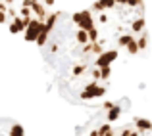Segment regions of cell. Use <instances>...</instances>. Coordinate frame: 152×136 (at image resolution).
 Here are the masks:
<instances>
[{"label": "cell", "instance_id": "cell-9", "mask_svg": "<svg viewBox=\"0 0 152 136\" xmlns=\"http://www.w3.org/2000/svg\"><path fill=\"white\" fill-rule=\"evenodd\" d=\"M23 23H21V17H14V19H10V33L12 35H18V33H23Z\"/></svg>", "mask_w": 152, "mask_h": 136}, {"label": "cell", "instance_id": "cell-24", "mask_svg": "<svg viewBox=\"0 0 152 136\" xmlns=\"http://www.w3.org/2000/svg\"><path fill=\"white\" fill-rule=\"evenodd\" d=\"M98 21H100V23H108V15H106V12H102V14L98 15Z\"/></svg>", "mask_w": 152, "mask_h": 136}, {"label": "cell", "instance_id": "cell-12", "mask_svg": "<svg viewBox=\"0 0 152 136\" xmlns=\"http://www.w3.org/2000/svg\"><path fill=\"white\" fill-rule=\"evenodd\" d=\"M133 38H135V37H133V35H129V33H127V35H119V38H118V46H119V48H125L131 41H133Z\"/></svg>", "mask_w": 152, "mask_h": 136}, {"label": "cell", "instance_id": "cell-16", "mask_svg": "<svg viewBox=\"0 0 152 136\" xmlns=\"http://www.w3.org/2000/svg\"><path fill=\"white\" fill-rule=\"evenodd\" d=\"M89 69V65H85V63H81V65H75L73 67V77H81L85 71Z\"/></svg>", "mask_w": 152, "mask_h": 136}, {"label": "cell", "instance_id": "cell-15", "mask_svg": "<svg viewBox=\"0 0 152 136\" xmlns=\"http://www.w3.org/2000/svg\"><path fill=\"white\" fill-rule=\"evenodd\" d=\"M10 136H25V132H23V127L18 125V123H14L10 129Z\"/></svg>", "mask_w": 152, "mask_h": 136}, {"label": "cell", "instance_id": "cell-21", "mask_svg": "<svg viewBox=\"0 0 152 136\" xmlns=\"http://www.w3.org/2000/svg\"><path fill=\"white\" fill-rule=\"evenodd\" d=\"M98 2L102 4L104 12H106V10H114V8H115V2H114V0H98Z\"/></svg>", "mask_w": 152, "mask_h": 136}, {"label": "cell", "instance_id": "cell-18", "mask_svg": "<svg viewBox=\"0 0 152 136\" xmlns=\"http://www.w3.org/2000/svg\"><path fill=\"white\" fill-rule=\"evenodd\" d=\"M100 69V81H108L112 75V67H98Z\"/></svg>", "mask_w": 152, "mask_h": 136}, {"label": "cell", "instance_id": "cell-6", "mask_svg": "<svg viewBox=\"0 0 152 136\" xmlns=\"http://www.w3.org/2000/svg\"><path fill=\"white\" fill-rule=\"evenodd\" d=\"M62 15V12H52V14L46 15V19H45V31H50L54 29V25H56V21H58V17Z\"/></svg>", "mask_w": 152, "mask_h": 136}, {"label": "cell", "instance_id": "cell-29", "mask_svg": "<svg viewBox=\"0 0 152 136\" xmlns=\"http://www.w3.org/2000/svg\"><path fill=\"white\" fill-rule=\"evenodd\" d=\"M2 2H4V4L8 6V4H14V0H2Z\"/></svg>", "mask_w": 152, "mask_h": 136}, {"label": "cell", "instance_id": "cell-7", "mask_svg": "<svg viewBox=\"0 0 152 136\" xmlns=\"http://www.w3.org/2000/svg\"><path fill=\"white\" fill-rule=\"evenodd\" d=\"M133 123H135V127H137L139 132H146V130H152V123H150V121H146V119L135 117V119H133Z\"/></svg>", "mask_w": 152, "mask_h": 136}, {"label": "cell", "instance_id": "cell-8", "mask_svg": "<svg viewBox=\"0 0 152 136\" xmlns=\"http://www.w3.org/2000/svg\"><path fill=\"white\" fill-rule=\"evenodd\" d=\"M145 25H146V21H145V17H137V19H133V23H131V33H133V37L137 33H142L145 31Z\"/></svg>", "mask_w": 152, "mask_h": 136}, {"label": "cell", "instance_id": "cell-17", "mask_svg": "<svg viewBox=\"0 0 152 136\" xmlns=\"http://www.w3.org/2000/svg\"><path fill=\"white\" fill-rule=\"evenodd\" d=\"M125 6H129V8H141V12L145 10V2L142 0H125Z\"/></svg>", "mask_w": 152, "mask_h": 136}, {"label": "cell", "instance_id": "cell-3", "mask_svg": "<svg viewBox=\"0 0 152 136\" xmlns=\"http://www.w3.org/2000/svg\"><path fill=\"white\" fill-rule=\"evenodd\" d=\"M42 29H45V23L33 17V19L29 21V25L25 27V31H23V33H25V41H27V42H35V38L39 37V33H41Z\"/></svg>", "mask_w": 152, "mask_h": 136}, {"label": "cell", "instance_id": "cell-2", "mask_svg": "<svg viewBox=\"0 0 152 136\" xmlns=\"http://www.w3.org/2000/svg\"><path fill=\"white\" fill-rule=\"evenodd\" d=\"M106 94V86H100L98 82H89L85 88L81 90V100H91V98H100Z\"/></svg>", "mask_w": 152, "mask_h": 136}, {"label": "cell", "instance_id": "cell-14", "mask_svg": "<svg viewBox=\"0 0 152 136\" xmlns=\"http://www.w3.org/2000/svg\"><path fill=\"white\" fill-rule=\"evenodd\" d=\"M75 38H77V42H79L81 46L89 42V35H87V31H81V29H79L77 33H75Z\"/></svg>", "mask_w": 152, "mask_h": 136}, {"label": "cell", "instance_id": "cell-5", "mask_svg": "<svg viewBox=\"0 0 152 136\" xmlns=\"http://www.w3.org/2000/svg\"><path fill=\"white\" fill-rule=\"evenodd\" d=\"M31 14H35V19H39V21L45 23L48 12H46V6L42 2H37V4H33V6H31Z\"/></svg>", "mask_w": 152, "mask_h": 136}, {"label": "cell", "instance_id": "cell-13", "mask_svg": "<svg viewBox=\"0 0 152 136\" xmlns=\"http://www.w3.org/2000/svg\"><path fill=\"white\" fill-rule=\"evenodd\" d=\"M135 41H137V46H139V52L141 50H145L146 46H148V35L145 33V31H142V35H141V38H135Z\"/></svg>", "mask_w": 152, "mask_h": 136}, {"label": "cell", "instance_id": "cell-4", "mask_svg": "<svg viewBox=\"0 0 152 136\" xmlns=\"http://www.w3.org/2000/svg\"><path fill=\"white\" fill-rule=\"evenodd\" d=\"M118 56H119L118 50H104L102 54L96 58L94 67H110V63L114 61V59H118Z\"/></svg>", "mask_w": 152, "mask_h": 136}, {"label": "cell", "instance_id": "cell-23", "mask_svg": "<svg viewBox=\"0 0 152 136\" xmlns=\"http://www.w3.org/2000/svg\"><path fill=\"white\" fill-rule=\"evenodd\" d=\"M39 0H23V8H31L33 4H37Z\"/></svg>", "mask_w": 152, "mask_h": 136}, {"label": "cell", "instance_id": "cell-25", "mask_svg": "<svg viewBox=\"0 0 152 136\" xmlns=\"http://www.w3.org/2000/svg\"><path fill=\"white\" fill-rule=\"evenodd\" d=\"M6 12H0V23H6Z\"/></svg>", "mask_w": 152, "mask_h": 136}, {"label": "cell", "instance_id": "cell-26", "mask_svg": "<svg viewBox=\"0 0 152 136\" xmlns=\"http://www.w3.org/2000/svg\"><path fill=\"white\" fill-rule=\"evenodd\" d=\"M42 4H45L46 8H48V6H54V0H42Z\"/></svg>", "mask_w": 152, "mask_h": 136}, {"label": "cell", "instance_id": "cell-19", "mask_svg": "<svg viewBox=\"0 0 152 136\" xmlns=\"http://www.w3.org/2000/svg\"><path fill=\"white\" fill-rule=\"evenodd\" d=\"M125 48H127V52H129L131 56L139 54V46H137V41H135V38H133V41H131V42H129V44H127Z\"/></svg>", "mask_w": 152, "mask_h": 136}, {"label": "cell", "instance_id": "cell-10", "mask_svg": "<svg viewBox=\"0 0 152 136\" xmlns=\"http://www.w3.org/2000/svg\"><path fill=\"white\" fill-rule=\"evenodd\" d=\"M48 35H50V33H48V31H45V29H42V31H41V33H39V37H37V38H35V42H37V46H41V48H42V46H45V44H46V42H48Z\"/></svg>", "mask_w": 152, "mask_h": 136}, {"label": "cell", "instance_id": "cell-22", "mask_svg": "<svg viewBox=\"0 0 152 136\" xmlns=\"http://www.w3.org/2000/svg\"><path fill=\"white\" fill-rule=\"evenodd\" d=\"M19 17H25V19H31V17H33V14H31V8H23L21 6V10H19Z\"/></svg>", "mask_w": 152, "mask_h": 136}, {"label": "cell", "instance_id": "cell-1", "mask_svg": "<svg viewBox=\"0 0 152 136\" xmlns=\"http://www.w3.org/2000/svg\"><path fill=\"white\" fill-rule=\"evenodd\" d=\"M71 21H73L75 25H79L81 31H87V33L94 27V17H93V12H91V10L75 12V14L71 15Z\"/></svg>", "mask_w": 152, "mask_h": 136}, {"label": "cell", "instance_id": "cell-20", "mask_svg": "<svg viewBox=\"0 0 152 136\" xmlns=\"http://www.w3.org/2000/svg\"><path fill=\"white\" fill-rule=\"evenodd\" d=\"M87 35H89V42H96V41H98V37H100V33H98L96 27H93V29H91Z\"/></svg>", "mask_w": 152, "mask_h": 136}, {"label": "cell", "instance_id": "cell-28", "mask_svg": "<svg viewBox=\"0 0 152 136\" xmlns=\"http://www.w3.org/2000/svg\"><path fill=\"white\" fill-rule=\"evenodd\" d=\"M115 4H119V6H125V0H114Z\"/></svg>", "mask_w": 152, "mask_h": 136}, {"label": "cell", "instance_id": "cell-27", "mask_svg": "<svg viewBox=\"0 0 152 136\" xmlns=\"http://www.w3.org/2000/svg\"><path fill=\"white\" fill-rule=\"evenodd\" d=\"M6 10H8V6L2 2V0H0V12H6Z\"/></svg>", "mask_w": 152, "mask_h": 136}, {"label": "cell", "instance_id": "cell-11", "mask_svg": "<svg viewBox=\"0 0 152 136\" xmlns=\"http://www.w3.org/2000/svg\"><path fill=\"white\" fill-rule=\"evenodd\" d=\"M119 115H121V107L115 103L114 107H110V113H108V121H110V123H112V121H115Z\"/></svg>", "mask_w": 152, "mask_h": 136}]
</instances>
